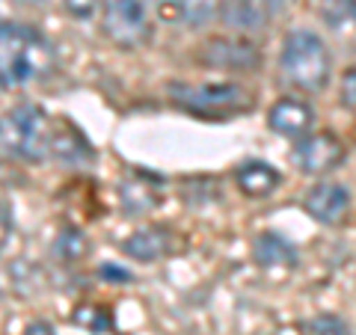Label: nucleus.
<instances>
[{
  "label": "nucleus",
  "mask_w": 356,
  "mask_h": 335,
  "mask_svg": "<svg viewBox=\"0 0 356 335\" xmlns=\"http://www.w3.org/2000/svg\"><path fill=\"white\" fill-rule=\"evenodd\" d=\"M57 65L54 44L36 27L21 21H3L0 27V83L3 89L27 86L48 77Z\"/></svg>",
  "instance_id": "obj_1"
},
{
  "label": "nucleus",
  "mask_w": 356,
  "mask_h": 335,
  "mask_svg": "<svg viewBox=\"0 0 356 335\" xmlns=\"http://www.w3.org/2000/svg\"><path fill=\"white\" fill-rule=\"evenodd\" d=\"M172 104L184 113L205 122H226L252 110L255 98L238 81H211V83H170L166 86Z\"/></svg>",
  "instance_id": "obj_2"
},
{
  "label": "nucleus",
  "mask_w": 356,
  "mask_h": 335,
  "mask_svg": "<svg viewBox=\"0 0 356 335\" xmlns=\"http://www.w3.org/2000/svg\"><path fill=\"white\" fill-rule=\"evenodd\" d=\"M280 72L288 83L303 92H321L332 77V57L327 42L306 27L285 33L280 48Z\"/></svg>",
  "instance_id": "obj_3"
},
{
  "label": "nucleus",
  "mask_w": 356,
  "mask_h": 335,
  "mask_svg": "<svg viewBox=\"0 0 356 335\" xmlns=\"http://www.w3.org/2000/svg\"><path fill=\"white\" fill-rule=\"evenodd\" d=\"M51 133L54 128L48 113L33 101H21L3 113V128H0L3 154L21 163H39L51 152Z\"/></svg>",
  "instance_id": "obj_4"
},
{
  "label": "nucleus",
  "mask_w": 356,
  "mask_h": 335,
  "mask_svg": "<svg viewBox=\"0 0 356 335\" xmlns=\"http://www.w3.org/2000/svg\"><path fill=\"white\" fill-rule=\"evenodd\" d=\"M102 30L122 51H137L152 39V21L143 0H104Z\"/></svg>",
  "instance_id": "obj_5"
},
{
  "label": "nucleus",
  "mask_w": 356,
  "mask_h": 335,
  "mask_svg": "<svg viewBox=\"0 0 356 335\" xmlns=\"http://www.w3.org/2000/svg\"><path fill=\"white\" fill-rule=\"evenodd\" d=\"M196 60L220 72L261 69V48L243 36H211L196 48Z\"/></svg>",
  "instance_id": "obj_6"
},
{
  "label": "nucleus",
  "mask_w": 356,
  "mask_h": 335,
  "mask_svg": "<svg viewBox=\"0 0 356 335\" xmlns=\"http://www.w3.org/2000/svg\"><path fill=\"white\" fill-rule=\"evenodd\" d=\"M291 161L297 163V170L303 175H324L344 161V146L336 133H330V131L309 133V137L297 140Z\"/></svg>",
  "instance_id": "obj_7"
},
{
  "label": "nucleus",
  "mask_w": 356,
  "mask_h": 335,
  "mask_svg": "<svg viewBox=\"0 0 356 335\" xmlns=\"http://www.w3.org/2000/svg\"><path fill=\"white\" fill-rule=\"evenodd\" d=\"M303 211L321 226H339L350 211V190L339 181H318L306 190Z\"/></svg>",
  "instance_id": "obj_8"
},
{
  "label": "nucleus",
  "mask_w": 356,
  "mask_h": 335,
  "mask_svg": "<svg viewBox=\"0 0 356 335\" xmlns=\"http://www.w3.org/2000/svg\"><path fill=\"white\" fill-rule=\"evenodd\" d=\"M312 125H315V110H312L303 98L285 95L267 110V128L273 133H280V137L303 140V137H309Z\"/></svg>",
  "instance_id": "obj_9"
},
{
  "label": "nucleus",
  "mask_w": 356,
  "mask_h": 335,
  "mask_svg": "<svg viewBox=\"0 0 356 335\" xmlns=\"http://www.w3.org/2000/svg\"><path fill=\"white\" fill-rule=\"evenodd\" d=\"M175 234L166 226H143L122 240V252L134 261H161L172 252Z\"/></svg>",
  "instance_id": "obj_10"
},
{
  "label": "nucleus",
  "mask_w": 356,
  "mask_h": 335,
  "mask_svg": "<svg viewBox=\"0 0 356 335\" xmlns=\"http://www.w3.org/2000/svg\"><path fill=\"white\" fill-rule=\"evenodd\" d=\"M252 261L259 267H264V270H270V267L294 270L300 264V252L291 240L282 238V234L261 231V234H255V240H252Z\"/></svg>",
  "instance_id": "obj_11"
},
{
  "label": "nucleus",
  "mask_w": 356,
  "mask_h": 335,
  "mask_svg": "<svg viewBox=\"0 0 356 335\" xmlns=\"http://www.w3.org/2000/svg\"><path fill=\"white\" fill-rule=\"evenodd\" d=\"M280 181H282L280 170H276L273 163H267V161H247V163H241L235 170V184L247 199L273 196V190L280 187Z\"/></svg>",
  "instance_id": "obj_12"
},
{
  "label": "nucleus",
  "mask_w": 356,
  "mask_h": 335,
  "mask_svg": "<svg viewBox=\"0 0 356 335\" xmlns=\"http://www.w3.org/2000/svg\"><path fill=\"white\" fill-rule=\"evenodd\" d=\"M217 13L220 6L214 0H158V15L184 27H202L208 21H214Z\"/></svg>",
  "instance_id": "obj_13"
},
{
  "label": "nucleus",
  "mask_w": 356,
  "mask_h": 335,
  "mask_svg": "<svg viewBox=\"0 0 356 335\" xmlns=\"http://www.w3.org/2000/svg\"><path fill=\"white\" fill-rule=\"evenodd\" d=\"M312 15L339 36H356V0H306Z\"/></svg>",
  "instance_id": "obj_14"
},
{
  "label": "nucleus",
  "mask_w": 356,
  "mask_h": 335,
  "mask_svg": "<svg viewBox=\"0 0 356 335\" xmlns=\"http://www.w3.org/2000/svg\"><path fill=\"white\" fill-rule=\"evenodd\" d=\"M51 152L57 154L63 163H83V161H92V149L81 131H77L72 122H60V128H54L51 133Z\"/></svg>",
  "instance_id": "obj_15"
},
{
  "label": "nucleus",
  "mask_w": 356,
  "mask_h": 335,
  "mask_svg": "<svg viewBox=\"0 0 356 335\" xmlns=\"http://www.w3.org/2000/svg\"><path fill=\"white\" fill-rule=\"evenodd\" d=\"M220 18L235 30H261L264 24V15L255 0H222Z\"/></svg>",
  "instance_id": "obj_16"
},
{
  "label": "nucleus",
  "mask_w": 356,
  "mask_h": 335,
  "mask_svg": "<svg viewBox=\"0 0 356 335\" xmlns=\"http://www.w3.org/2000/svg\"><path fill=\"white\" fill-rule=\"evenodd\" d=\"M54 252L65 261H77L81 255H86V238L77 229H63L57 234V243H54Z\"/></svg>",
  "instance_id": "obj_17"
},
{
  "label": "nucleus",
  "mask_w": 356,
  "mask_h": 335,
  "mask_svg": "<svg viewBox=\"0 0 356 335\" xmlns=\"http://www.w3.org/2000/svg\"><path fill=\"white\" fill-rule=\"evenodd\" d=\"M303 332L306 335H348V323L339 315H315L303 320Z\"/></svg>",
  "instance_id": "obj_18"
},
{
  "label": "nucleus",
  "mask_w": 356,
  "mask_h": 335,
  "mask_svg": "<svg viewBox=\"0 0 356 335\" xmlns=\"http://www.w3.org/2000/svg\"><path fill=\"white\" fill-rule=\"evenodd\" d=\"M77 323H86L92 335H116L113 329V320H110L107 311H95V309H77L74 315Z\"/></svg>",
  "instance_id": "obj_19"
},
{
  "label": "nucleus",
  "mask_w": 356,
  "mask_h": 335,
  "mask_svg": "<svg viewBox=\"0 0 356 335\" xmlns=\"http://www.w3.org/2000/svg\"><path fill=\"white\" fill-rule=\"evenodd\" d=\"M339 101H341V107H344V110H350V113H356V65H353V69L344 72V77H341Z\"/></svg>",
  "instance_id": "obj_20"
},
{
  "label": "nucleus",
  "mask_w": 356,
  "mask_h": 335,
  "mask_svg": "<svg viewBox=\"0 0 356 335\" xmlns=\"http://www.w3.org/2000/svg\"><path fill=\"white\" fill-rule=\"evenodd\" d=\"M63 6H65V13H69L72 18L86 21V18H92V15H95L98 0H63Z\"/></svg>",
  "instance_id": "obj_21"
},
{
  "label": "nucleus",
  "mask_w": 356,
  "mask_h": 335,
  "mask_svg": "<svg viewBox=\"0 0 356 335\" xmlns=\"http://www.w3.org/2000/svg\"><path fill=\"white\" fill-rule=\"evenodd\" d=\"M21 335H57V332H54L51 323H44V320H33V323H27L24 332H21Z\"/></svg>",
  "instance_id": "obj_22"
},
{
  "label": "nucleus",
  "mask_w": 356,
  "mask_h": 335,
  "mask_svg": "<svg viewBox=\"0 0 356 335\" xmlns=\"http://www.w3.org/2000/svg\"><path fill=\"white\" fill-rule=\"evenodd\" d=\"M102 276H104V279H122V282H128V279H131V273H128V270H119L116 264L102 267Z\"/></svg>",
  "instance_id": "obj_23"
}]
</instances>
